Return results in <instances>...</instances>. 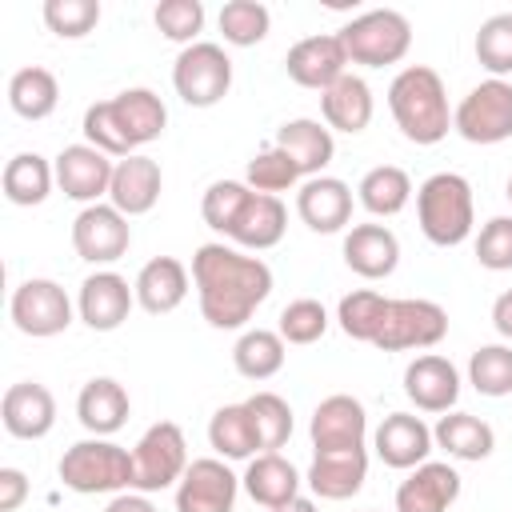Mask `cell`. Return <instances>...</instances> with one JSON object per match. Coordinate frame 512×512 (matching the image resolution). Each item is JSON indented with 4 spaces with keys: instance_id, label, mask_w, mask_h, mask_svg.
I'll list each match as a JSON object with an SVG mask.
<instances>
[{
    "instance_id": "44dd1931",
    "label": "cell",
    "mask_w": 512,
    "mask_h": 512,
    "mask_svg": "<svg viewBox=\"0 0 512 512\" xmlns=\"http://www.w3.org/2000/svg\"><path fill=\"white\" fill-rule=\"evenodd\" d=\"M460 496V472L444 460H424L396 488V512H448Z\"/></svg>"
},
{
    "instance_id": "ee69618b",
    "label": "cell",
    "mask_w": 512,
    "mask_h": 512,
    "mask_svg": "<svg viewBox=\"0 0 512 512\" xmlns=\"http://www.w3.org/2000/svg\"><path fill=\"white\" fill-rule=\"evenodd\" d=\"M244 404H248V412H252V420H256L260 448H264V452L284 448L288 436H292V408H288V400L276 396V392H256V396H248Z\"/></svg>"
},
{
    "instance_id": "b9f144b4",
    "label": "cell",
    "mask_w": 512,
    "mask_h": 512,
    "mask_svg": "<svg viewBox=\"0 0 512 512\" xmlns=\"http://www.w3.org/2000/svg\"><path fill=\"white\" fill-rule=\"evenodd\" d=\"M248 200H252V188L244 180H216V184H208V192L200 200V216H204V224L212 232L228 236Z\"/></svg>"
},
{
    "instance_id": "816d5d0a",
    "label": "cell",
    "mask_w": 512,
    "mask_h": 512,
    "mask_svg": "<svg viewBox=\"0 0 512 512\" xmlns=\"http://www.w3.org/2000/svg\"><path fill=\"white\" fill-rule=\"evenodd\" d=\"M492 324H496V332L512 344V288L496 296V304H492Z\"/></svg>"
},
{
    "instance_id": "1f68e13d",
    "label": "cell",
    "mask_w": 512,
    "mask_h": 512,
    "mask_svg": "<svg viewBox=\"0 0 512 512\" xmlns=\"http://www.w3.org/2000/svg\"><path fill=\"white\" fill-rule=\"evenodd\" d=\"M436 448H444L452 460H488L496 448V432L488 420L472 412H444L432 428Z\"/></svg>"
},
{
    "instance_id": "4316f807",
    "label": "cell",
    "mask_w": 512,
    "mask_h": 512,
    "mask_svg": "<svg viewBox=\"0 0 512 512\" xmlns=\"http://www.w3.org/2000/svg\"><path fill=\"white\" fill-rule=\"evenodd\" d=\"M132 288H136V304H140L148 316H168V312H176V308L184 304V296H188V268H184L176 256H152V260L136 272Z\"/></svg>"
},
{
    "instance_id": "603a6c76",
    "label": "cell",
    "mask_w": 512,
    "mask_h": 512,
    "mask_svg": "<svg viewBox=\"0 0 512 512\" xmlns=\"http://www.w3.org/2000/svg\"><path fill=\"white\" fill-rule=\"evenodd\" d=\"M280 152H288V160L300 168L304 180L312 176H324V168L332 164L336 156V140H332V128L320 124V120H308V116H296V120H284L276 128V140H272Z\"/></svg>"
},
{
    "instance_id": "52a82bcc",
    "label": "cell",
    "mask_w": 512,
    "mask_h": 512,
    "mask_svg": "<svg viewBox=\"0 0 512 512\" xmlns=\"http://www.w3.org/2000/svg\"><path fill=\"white\" fill-rule=\"evenodd\" d=\"M188 440L180 432V424L172 420H156L132 448V492H160V488H172L180 484V476L188 472Z\"/></svg>"
},
{
    "instance_id": "2e32d148",
    "label": "cell",
    "mask_w": 512,
    "mask_h": 512,
    "mask_svg": "<svg viewBox=\"0 0 512 512\" xmlns=\"http://www.w3.org/2000/svg\"><path fill=\"white\" fill-rule=\"evenodd\" d=\"M132 304H136V288L120 272H108V268L84 276L80 296H76V312L92 332H116L128 320Z\"/></svg>"
},
{
    "instance_id": "7bdbcfd3",
    "label": "cell",
    "mask_w": 512,
    "mask_h": 512,
    "mask_svg": "<svg viewBox=\"0 0 512 512\" xmlns=\"http://www.w3.org/2000/svg\"><path fill=\"white\" fill-rule=\"evenodd\" d=\"M476 60L492 80H504L512 72V12H496L476 32Z\"/></svg>"
},
{
    "instance_id": "8fae6325",
    "label": "cell",
    "mask_w": 512,
    "mask_h": 512,
    "mask_svg": "<svg viewBox=\"0 0 512 512\" xmlns=\"http://www.w3.org/2000/svg\"><path fill=\"white\" fill-rule=\"evenodd\" d=\"M8 316H12V324H16L24 336L48 340V336L68 332V324H72V300H68V292H64L56 280L32 276V280H24V284L12 292Z\"/></svg>"
},
{
    "instance_id": "6da1fadb",
    "label": "cell",
    "mask_w": 512,
    "mask_h": 512,
    "mask_svg": "<svg viewBox=\"0 0 512 512\" xmlns=\"http://www.w3.org/2000/svg\"><path fill=\"white\" fill-rule=\"evenodd\" d=\"M192 284L200 316L212 328H244L272 292V268L232 244H200L192 256Z\"/></svg>"
},
{
    "instance_id": "f907efd6",
    "label": "cell",
    "mask_w": 512,
    "mask_h": 512,
    "mask_svg": "<svg viewBox=\"0 0 512 512\" xmlns=\"http://www.w3.org/2000/svg\"><path fill=\"white\" fill-rule=\"evenodd\" d=\"M104 512H156V508H152V500L144 492H116Z\"/></svg>"
},
{
    "instance_id": "e0dca14e",
    "label": "cell",
    "mask_w": 512,
    "mask_h": 512,
    "mask_svg": "<svg viewBox=\"0 0 512 512\" xmlns=\"http://www.w3.org/2000/svg\"><path fill=\"white\" fill-rule=\"evenodd\" d=\"M112 168H116V160L104 156L100 148H92V144H68L56 156V184H60V192L68 200H80L88 208V204H100V196H108Z\"/></svg>"
},
{
    "instance_id": "c3c4849f",
    "label": "cell",
    "mask_w": 512,
    "mask_h": 512,
    "mask_svg": "<svg viewBox=\"0 0 512 512\" xmlns=\"http://www.w3.org/2000/svg\"><path fill=\"white\" fill-rule=\"evenodd\" d=\"M476 260L488 272L512 268V216H492L476 236Z\"/></svg>"
},
{
    "instance_id": "f5cc1de1",
    "label": "cell",
    "mask_w": 512,
    "mask_h": 512,
    "mask_svg": "<svg viewBox=\"0 0 512 512\" xmlns=\"http://www.w3.org/2000/svg\"><path fill=\"white\" fill-rule=\"evenodd\" d=\"M272 512H316V500L296 496V500H288V504H280V508H272Z\"/></svg>"
},
{
    "instance_id": "e575fe53",
    "label": "cell",
    "mask_w": 512,
    "mask_h": 512,
    "mask_svg": "<svg viewBox=\"0 0 512 512\" xmlns=\"http://www.w3.org/2000/svg\"><path fill=\"white\" fill-rule=\"evenodd\" d=\"M60 104V84L48 68L40 64H28L20 72H12L8 80V108L24 120H48Z\"/></svg>"
},
{
    "instance_id": "d4e9b609",
    "label": "cell",
    "mask_w": 512,
    "mask_h": 512,
    "mask_svg": "<svg viewBox=\"0 0 512 512\" xmlns=\"http://www.w3.org/2000/svg\"><path fill=\"white\" fill-rule=\"evenodd\" d=\"M344 264L364 280H384L400 264V240L384 224H352L344 236Z\"/></svg>"
},
{
    "instance_id": "4fadbf2b",
    "label": "cell",
    "mask_w": 512,
    "mask_h": 512,
    "mask_svg": "<svg viewBox=\"0 0 512 512\" xmlns=\"http://www.w3.org/2000/svg\"><path fill=\"white\" fill-rule=\"evenodd\" d=\"M308 436H312V452H352V448H364V436H368V412L356 396L348 392H336V396H324L312 412V424H308Z\"/></svg>"
},
{
    "instance_id": "5bb4252c",
    "label": "cell",
    "mask_w": 512,
    "mask_h": 512,
    "mask_svg": "<svg viewBox=\"0 0 512 512\" xmlns=\"http://www.w3.org/2000/svg\"><path fill=\"white\" fill-rule=\"evenodd\" d=\"M236 492H240V476L216 460H192L188 472L176 484V512H232L236 508Z\"/></svg>"
},
{
    "instance_id": "8d00e7d4",
    "label": "cell",
    "mask_w": 512,
    "mask_h": 512,
    "mask_svg": "<svg viewBox=\"0 0 512 512\" xmlns=\"http://www.w3.org/2000/svg\"><path fill=\"white\" fill-rule=\"evenodd\" d=\"M232 364L244 380H272L284 368V340L272 328H248L236 348H232Z\"/></svg>"
},
{
    "instance_id": "ba28073f",
    "label": "cell",
    "mask_w": 512,
    "mask_h": 512,
    "mask_svg": "<svg viewBox=\"0 0 512 512\" xmlns=\"http://www.w3.org/2000/svg\"><path fill=\"white\" fill-rule=\"evenodd\" d=\"M172 88L184 104L192 108H212L228 96L232 88V60L220 44L212 40H196L188 48H180L176 64H172Z\"/></svg>"
},
{
    "instance_id": "7dc6e473",
    "label": "cell",
    "mask_w": 512,
    "mask_h": 512,
    "mask_svg": "<svg viewBox=\"0 0 512 512\" xmlns=\"http://www.w3.org/2000/svg\"><path fill=\"white\" fill-rule=\"evenodd\" d=\"M152 20L164 40H176L188 48V44H196V36L204 28V4L200 0H160Z\"/></svg>"
},
{
    "instance_id": "83f0119b",
    "label": "cell",
    "mask_w": 512,
    "mask_h": 512,
    "mask_svg": "<svg viewBox=\"0 0 512 512\" xmlns=\"http://www.w3.org/2000/svg\"><path fill=\"white\" fill-rule=\"evenodd\" d=\"M240 484H244V492L260 504V508H280V504H288V500H296L300 496V472H296V464L292 460H284L280 452H260V456H252L248 460V468H244V476H240Z\"/></svg>"
},
{
    "instance_id": "277c9868",
    "label": "cell",
    "mask_w": 512,
    "mask_h": 512,
    "mask_svg": "<svg viewBox=\"0 0 512 512\" xmlns=\"http://www.w3.org/2000/svg\"><path fill=\"white\" fill-rule=\"evenodd\" d=\"M416 220L420 232L436 248H456L472 236L476 204H472V184L460 172H432L416 188Z\"/></svg>"
},
{
    "instance_id": "db71d44e",
    "label": "cell",
    "mask_w": 512,
    "mask_h": 512,
    "mask_svg": "<svg viewBox=\"0 0 512 512\" xmlns=\"http://www.w3.org/2000/svg\"><path fill=\"white\" fill-rule=\"evenodd\" d=\"M504 196H508V204H512V176H508V188H504Z\"/></svg>"
},
{
    "instance_id": "7c38bea8",
    "label": "cell",
    "mask_w": 512,
    "mask_h": 512,
    "mask_svg": "<svg viewBox=\"0 0 512 512\" xmlns=\"http://www.w3.org/2000/svg\"><path fill=\"white\" fill-rule=\"evenodd\" d=\"M132 244L128 216L112 204H88L72 220V248L88 264H116Z\"/></svg>"
},
{
    "instance_id": "7a4b0ae2",
    "label": "cell",
    "mask_w": 512,
    "mask_h": 512,
    "mask_svg": "<svg viewBox=\"0 0 512 512\" xmlns=\"http://www.w3.org/2000/svg\"><path fill=\"white\" fill-rule=\"evenodd\" d=\"M168 108L152 88H124L112 100L84 108V144L100 148L112 160L136 156V148L164 136Z\"/></svg>"
},
{
    "instance_id": "74e56055",
    "label": "cell",
    "mask_w": 512,
    "mask_h": 512,
    "mask_svg": "<svg viewBox=\"0 0 512 512\" xmlns=\"http://www.w3.org/2000/svg\"><path fill=\"white\" fill-rule=\"evenodd\" d=\"M384 312H388V296L372 292V288H356L348 296H340L336 304V320H340V332L348 340H360V344H372L380 324H384Z\"/></svg>"
},
{
    "instance_id": "836d02e7",
    "label": "cell",
    "mask_w": 512,
    "mask_h": 512,
    "mask_svg": "<svg viewBox=\"0 0 512 512\" xmlns=\"http://www.w3.org/2000/svg\"><path fill=\"white\" fill-rule=\"evenodd\" d=\"M4 196L16 204V208H36L48 200L52 184H56V164H48L40 152H16L8 164H4Z\"/></svg>"
},
{
    "instance_id": "484cf974",
    "label": "cell",
    "mask_w": 512,
    "mask_h": 512,
    "mask_svg": "<svg viewBox=\"0 0 512 512\" xmlns=\"http://www.w3.org/2000/svg\"><path fill=\"white\" fill-rule=\"evenodd\" d=\"M368 480V452L352 448V452H312L308 476L304 484L320 496V500H348L364 488Z\"/></svg>"
},
{
    "instance_id": "9a60e30c",
    "label": "cell",
    "mask_w": 512,
    "mask_h": 512,
    "mask_svg": "<svg viewBox=\"0 0 512 512\" xmlns=\"http://www.w3.org/2000/svg\"><path fill=\"white\" fill-rule=\"evenodd\" d=\"M348 52L340 44L336 32H320V36H304L288 48L284 56V68L292 76V84L300 88H312V92H324L332 88L340 76H348Z\"/></svg>"
},
{
    "instance_id": "d6a6232c",
    "label": "cell",
    "mask_w": 512,
    "mask_h": 512,
    "mask_svg": "<svg viewBox=\"0 0 512 512\" xmlns=\"http://www.w3.org/2000/svg\"><path fill=\"white\" fill-rule=\"evenodd\" d=\"M208 444L216 448L220 460H252L260 456V432L248 412V404H224L208 420Z\"/></svg>"
},
{
    "instance_id": "f6af8a7d",
    "label": "cell",
    "mask_w": 512,
    "mask_h": 512,
    "mask_svg": "<svg viewBox=\"0 0 512 512\" xmlns=\"http://www.w3.org/2000/svg\"><path fill=\"white\" fill-rule=\"evenodd\" d=\"M276 332H280L284 344H316V340L328 332V312H324L320 300L300 296V300H292V304L280 308Z\"/></svg>"
},
{
    "instance_id": "f1b7e54d",
    "label": "cell",
    "mask_w": 512,
    "mask_h": 512,
    "mask_svg": "<svg viewBox=\"0 0 512 512\" xmlns=\"http://www.w3.org/2000/svg\"><path fill=\"white\" fill-rule=\"evenodd\" d=\"M128 412H132L128 392H124V384L112 380V376H92V380L80 388V396H76V416H80V424H84L92 436H112V432H120L124 420H128Z\"/></svg>"
},
{
    "instance_id": "4dcf8cb0",
    "label": "cell",
    "mask_w": 512,
    "mask_h": 512,
    "mask_svg": "<svg viewBox=\"0 0 512 512\" xmlns=\"http://www.w3.org/2000/svg\"><path fill=\"white\" fill-rule=\"evenodd\" d=\"M284 228H288V208L280 196H264V192H252V200L244 204L240 220L232 224L228 240H236L240 248H252V252H264V248H276L284 240Z\"/></svg>"
},
{
    "instance_id": "8992f818",
    "label": "cell",
    "mask_w": 512,
    "mask_h": 512,
    "mask_svg": "<svg viewBox=\"0 0 512 512\" xmlns=\"http://www.w3.org/2000/svg\"><path fill=\"white\" fill-rule=\"evenodd\" d=\"M340 44L348 52L352 64H364V68H384V64H400L412 48V24L404 12L396 8H372V12H360L352 16L340 32Z\"/></svg>"
},
{
    "instance_id": "ffe728a7",
    "label": "cell",
    "mask_w": 512,
    "mask_h": 512,
    "mask_svg": "<svg viewBox=\"0 0 512 512\" xmlns=\"http://www.w3.org/2000/svg\"><path fill=\"white\" fill-rule=\"evenodd\" d=\"M0 420H4V432L16 436V440H44L56 424V400L44 384L36 380H20L4 392L0 400Z\"/></svg>"
},
{
    "instance_id": "5b68a950",
    "label": "cell",
    "mask_w": 512,
    "mask_h": 512,
    "mask_svg": "<svg viewBox=\"0 0 512 512\" xmlns=\"http://www.w3.org/2000/svg\"><path fill=\"white\" fill-rule=\"evenodd\" d=\"M60 484L80 492V496H96V492H132V452L112 444L108 436H88L76 440L72 448H64L60 464Z\"/></svg>"
},
{
    "instance_id": "681fc988",
    "label": "cell",
    "mask_w": 512,
    "mask_h": 512,
    "mask_svg": "<svg viewBox=\"0 0 512 512\" xmlns=\"http://www.w3.org/2000/svg\"><path fill=\"white\" fill-rule=\"evenodd\" d=\"M28 500V476L20 468H0V512H16Z\"/></svg>"
},
{
    "instance_id": "ac0fdd59",
    "label": "cell",
    "mask_w": 512,
    "mask_h": 512,
    "mask_svg": "<svg viewBox=\"0 0 512 512\" xmlns=\"http://www.w3.org/2000/svg\"><path fill=\"white\" fill-rule=\"evenodd\" d=\"M404 396L420 412H452L460 400V372L448 356L424 352L404 368Z\"/></svg>"
},
{
    "instance_id": "3957f363",
    "label": "cell",
    "mask_w": 512,
    "mask_h": 512,
    "mask_svg": "<svg viewBox=\"0 0 512 512\" xmlns=\"http://www.w3.org/2000/svg\"><path fill=\"white\" fill-rule=\"evenodd\" d=\"M388 108H392L396 128L412 144H440L452 128V108H448L444 80L428 64H408L392 76Z\"/></svg>"
},
{
    "instance_id": "f546056e",
    "label": "cell",
    "mask_w": 512,
    "mask_h": 512,
    "mask_svg": "<svg viewBox=\"0 0 512 512\" xmlns=\"http://www.w3.org/2000/svg\"><path fill=\"white\" fill-rule=\"evenodd\" d=\"M372 88H368V80H360V76H340L332 88H324L320 92V116H324V124L332 128V132H348V136H356V132H364L368 124H372Z\"/></svg>"
},
{
    "instance_id": "60d3db41",
    "label": "cell",
    "mask_w": 512,
    "mask_h": 512,
    "mask_svg": "<svg viewBox=\"0 0 512 512\" xmlns=\"http://www.w3.org/2000/svg\"><path fill=\"white\" fill-rule=\"evenodd\" d=\"M304 176H300V168L288 160V152H280L276 144H268V148H260L252 160H248V168H244V184L252 188V192H264V196H276V192H288L292 184H300Z\"/></svg>"
},
{
    "instance_id": "9c48e42d",
    "label": "cell",
    "mask_w": 512,
    "mask_h": 512,
    "mask_svg": "<svg viewBox=\"0 0 512 512\" xmlns=\"http://www.w3.org/2000/svg\"><path fill=\"white\" fill-rule=\"evenodd\" d=\"M452 128L468 144H504L512 136V84L508 80H480L456 108Z\"/></svg>"
},
{
    "instance_id": "f35d334b",
    "label": "cell",
    "mask_w": 512,
    "mask_h": 512,
    "mask_svg": "<svg viewBox=\"0 0 512 512\" xmlns=\"http://www.w3.org/2000/svg\"><path fill=\"white\" fill-rule=\"evenodd\" d=\"M468 384L480 396H512V344H480L468 356Z\"/></svg>"
},
{
    "instance_id": "d6986e66",
    "label": "cell",
    "mask_w": 512,
    "mask_h": 512,
    "mask_svg": "<svg viewBox=\"0 0 512 512\" xmlns=\"http://www.w3.org/2000/svg\"><path fill=\"white\" fill-rule=\"evenodd\" d=\"M432 444H436V440H432V428H428L420 416H412V412H388V416L380 420L376 436H372L376 456H380L388 468H400V472L420 468V464L428 460Z\"/></svg>"
},
{
    "instance_id": "cb8c5ba5",
    "label": "cell",
    "mask_w": 512,
    "mask_h": 512,
    "mask_svg": "<svg viewBox=\"0 0 512 512\" xmlns=\"http://www.w3.org/2000/svg\"><path fill=\"white\" fill-rule=\"evenodd\" d=\"M296 216L312 232H340L352 220V188L336 176H312L296 192Z\"/></svg>"
},
{
    "instance_id": "ab89813d",
    "label": "cell",
    "mask_w": 512,
    "mask_h": 512,
    "mask_svg": "<svg viewBox=\"0 0 512 512\" xmlns=\"http://www.w3.org/2000/svg\"><path fill=\"white\" fill-rule=\"evenodd\" d=\"M272 28V12L260 0H228L220 8V32L232 48H252L268 36Z\"/></svg>"
},
{
    "instance_id": "7402d4cb",
    "label": "cell",
    "mask_w": 512,
    "mask_h": 512,
    "mask_svg": "<svg viewBox=\"0 0 512 512\" xmlns=\"http://www.w3.org/2000/svg\"><path fill=\"white\" fill-rule=\"evenodd\" d=\"M160 188H164L160 164H156L152 156H140V152H136V156L116 160V168H112V188H108V204L132 220V216H144V212L156 208Z\"/></svg>"
},
{
    "instance_id": "bcb514c9",
    "label": "cell",
    "mask_w": 512,
    "mask_h": 512,
    "mask_svg": "<svg viewBox=\"0 0 512 512\" xmlns=\"http://www.w3.org/2000/svg\"><path fill=\"white\" fill-rule=\"evenodd\" d=\"M44 24L60 40H80L100 24V0H44Z\"/></svg>"
},
{
    "instance_id": "d590c367",
    "label": "cell",
    "mask_w": 512,
    "mask_h": 512,
    "mask_svg": "<svg viewBox=\"0 0 512 512\" xmlns=\"http://www.w3.org/2000/svg\"><path fill=\"white\" fill-rule=\"evenodd\" d=\"M356 200H360V208L372 212V216H396V212H404L408 200H412V180H408V172L396 168V164H376V168H368V172L360 176Z\"/></svg>"
},
{
    "instance_id": "30bf717a",
    "label": "cell",
    "mask_w": 512,
    "mask_h": 512,
    "mask_svg": "<svg viewBox=\"0 0 512 512\" xmlns=\"http://www.w3.org/2000/svg\"><path fill=\"white\" fill-rule=\"evenodd\" d=\"M444 336H448V312L436 300H388V312L372 348L380 352L436 348Z\"/></svg>"
}]
</instances>
